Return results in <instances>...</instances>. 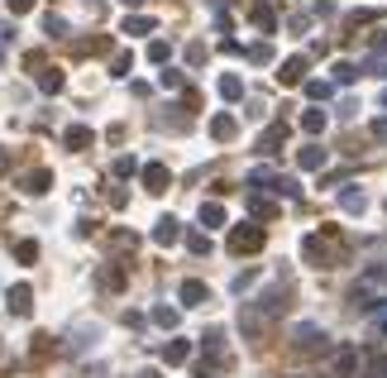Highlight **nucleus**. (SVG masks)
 I'll return each instance as SVG.
<instances>
[{"mask_svg":"<svg viewBox=\"0 0 387 378\" xmlns=\"http://www.w3.org/2000/svg\"><path fill=\"white\" fill-rule=\"evenodd\" d=\"M134 378H163V374H158V369H143V374H134Z\"/></svg>","mask_w":387,"mask_h":378,"instance_id":"44","label":"nucleus"},{"mask_svg":"<svg viewBox=\"0 0 387 378\" xmlns=\"http://www.w3.org/2000/svg\"><path fill=\"white\" fill-rule=\"evenodd\" d=\"M120 5H125V10H139V5H143V0H120Z\"/></svg>","mask_w":387,"mask_h":378,"instance_id":"45","label":"nucleus"},{"mask_svg":"<svg viewBox=\"0 0 387 378\" xmlns=\"http://www.w3.org/2000/svg\"><path fill=\"white\" fill-rule=\"evenodd\" d=\"M297 163H302L306 173H316V168H325V149L321 144H306V149H297Z\"/></svg>","mask_w":387,"mask_h":378,"instance_id":"13","label":"nucleus"},{"mask_svg":"<svg viewBox=\"0 0 387 378\" xmlns=\"http://www.w3.org/2000/svg\"><path fill=\"white\" fill-rule=\"evenodd\" d=\"M5 168H10V154H0V177H5Z\"/></svg>","mask_w":387,"mask_h":378,"instance_id":"46","label":"nucleus"},{"mask_svg":"<svg viewBox=\"0 0 387 378\" xmlns=\"http://www.w3.org/2000/svg\"><path fill=\"white\" fill-rule=\"evenodd\" d=\"M20 187H24L29 196H43V191L53 187V173H48V168H34V173H24V177H20Z\"/></svg>","mask_w":387,"mask_h":378,"instance_id":"6","label":"nucleus"},{"mask_svg":"<svg viewBox=\"0 0 387 378\" xmlns=\"http://www.w3.org/2000/svg\"><path fill=\"white\" fill-rule=\"evenodd\" d=\"M72 53L77 58H91V53H111V39L101 34V39H82V43H72Z\"/></svg>","mask_w":387,"mask_h":378,"instance_id":"18","label":"nucleus"},{"mask_svg":"<svg viewBox=\"0 0 387 378\" xmlns=\"http://www.w3.org/2000/svg\"><path fill=\"white\" fill-rule=\"evenodd\" d=\"M153 240H158V244H177V240H182V225H177L172 216H163L158 225H153Z\"/></svg>","mask_w":387,"mask_h":378,"instance_id":"15","label":"nucleus"},{"mask_svg":"<svg viewBox=\"0 0 387 378\" xmlns=\"http://www.w3.org/2000/svg\"><path fill=\"white\" fill-rule=\"evenodd\" d=\"M383 106H387V96H383Z\"/></svg>","mask_w":387,"mask_h":378,"instance_id":"47","label":"nucleus"},{"mask_svg":"<svg viewBox=\"0 0 387 378\" xmlns=\"http://www.w3.org/2000/svg\"><path fill=\"white\" fill-rule=\"evenodd\" d=\"M249 62H273V48H268V43H253V48H249Z\"/></svg>","mask_w":387,"mask_h":378,"instance_id":"37","label":"nucleus"},{"mask_svg":"<svg viewBox=\"0 0 387 378\" xmlns=\"http://www.w3.org/2000/svg\"><path fill=\"white\" fill-rule=\"evenodd\" d=\"M48 350H53V335H34V359H43Z\"/></svg>","mask_w":387,"mask_h":378,"instance_id":"39","label":"nucleus"},{"mask_svg":"<svg viewBox=\"0 0 387 378\" xmlns=\"http://www.w3.org/2000/svg\"><path fill=\"white\" fill-rule=\"evenodd\" d=\"M277 81H282V86H302L306 81V58H287L282 72H277Z\"/></svg>","mask_w":387,"mask_h":378,"instance_id":"8","label":"nucleus"},{"mask_svg":"<svg viewBox=\"0 0 387 378\" xmlns=\"http://www.w3.org/2000/svg\"><path fill=\"white\" fill-rule=\"evenodd\" d=\"M306 96H311V101H325V96H330V81H306Z\"/></svg>","mask_w":387,"mask_h":378,"instance_id":"31","label":"nucleus"},{"mask_svg":"<svg viewBox=\"0 0 387 378\" xmlns=\"http://www.w3.org/2000/svg\"><path fill=\"white\" fill-rule=\"evenodd\" d=\"M163 359L167 364H187V359H192V345H187V340H172V345L163 350Z\"/></svg>","mask_w":387,"mask_h":378,"instance_id":"21","label":"nucleus"},{"mask_svg":"<svg viewBox=\"0 0 387 378\" xmlns=\"http://www.w3.org/2000/svg\"><path fill=\"white\" fill-rule=\"evenodd\" d=\"M139 177H143V187L153 191V196H158V191H167V182H172V173H167L163 163H143V173H139Z\"/></svg>","mask_w":387,"mask_h":378,"instance_id":"4","label":"nucleus"},{"mask_svg":"<svg viewBox=\"0 0 387 378\" xmlns=\"http://www.w3.org/2000/svg\"><path fill=\"white\" fill-rule=\"evenodd\" d=\"M5 10L20 20V15H29V10H34V0H5Z\"/></svg>","mask_w":387,"mask_h":378,"instance_id":"40","label":"nucleus"},{"mask_svg":"<svg viewBox=\"0 0 387 378\" xmlns=\"http://www.w3.org/2000/svg\"><path fill=\"white\" fill-rule=\"evenodd\" d=\"M302 254L316 264V269H330V264H335V230H316V235H306Z\"/></svg>","mask_w":387,"mask_h":378,"instance_id":"1","label":"nucleus"},{"mask_svg":"<svg viewBox=\"0 0 387 378\" xmlns=\"http://www.w3.org/2000/svg\"><path fill=\"white\" fill-rule=\"evenodd\" d=\"M373 139H383L387 144V120H373Z\"/></svg>","mask_w":387,"mask_h":378,"instance_id":"43","label":"nucleus"},{"mask_svg":"<svg viewBox=\"0 0 387 378\" xmlns=\"http://www.w3.org/2000/svg\"><path fill=\"white\" fill-rule=\"evenodd\" d=\"M34 311V288L29 283H15L10 288V316H29Z\"/></svg>","mask_w":387,"mask_h":378,"instance_id":"5","label":"nucleus"},{"mask_svg":"<svg viewBox=\"0 0 387 378\" xmlns=\"http://www.w3.org/2000/svg\"><path fill=\"white\" fill-rule=\"evenodd\" d=\"M354 369H359V350H339L330 364V378H354Z\"/></svg>","mask_w":387,"mask_h":378,"instance_id":"11","label":"nucleus"},{"mask_svg":"<svg viewBox=\"0 0 387 378\" xmlns=\"http://www.w3.org/2000/svg\"><path fill=\"white\" fill-rule=\"evenodd\" d=\"M43 29H48L53 39H62V34H67V20H62V15H48V20H43Z\"/></svg>","mask_w":387,"mask_h":378,"instance_id":"33","label":"nucleus"},{"mask_svg":"<svg viewBox=\"0 0 387 378\" xmlns=\"http://www.w3.org/2000/svg\"><path fill=\"white\" fill-rule=\"evenodd\" d=\"M134 173H143L134 158H115V177H134Z\"/></svg>","mask_w":387,"mask_h":378,"instance_id":"32","label":"nucleus"},{"mask_svg":"<svg viewBox=\"0 0 387 378\" xmlns=\"http://www.w3.org/2000/svg\"><path fill=\"white\" fill-rule=\"evenodd\" d=\"M302 130H306V135H321V130H325V110H306Z\"/></svg>","mask_w":387,"mask_h":378,"instance_id":"24","label":"nucleus"},{"mask_svg":"<svg viewBox=\"0 0 387 378\" xmlns=\"http://www.w3.org/2000/svg\"><path fill=\"white\" fill-rule=\"evenodd\" d=\"M187 249H192V254H211V240H206V235H187Z\"/></svg>","mask_w":387,"mask_h":378,"instance_id":"34","label":"nucleus"},{"mask_svg":"<svg viewBox=\"0 0 387 378\" xmlns=\"http://www.w3.org/2000/svg\"><path fill=\"white\" fill-rule=\"evenodd\" d=\"M287 144V125H268L263 135H258V154H277Z\"/></svg>","mask_w":387,"mask_h":378,"instance_id":"9","label":"nucleus"},{"mask_svg":"<svg viewBox=\"0 0 387 378\" xmlns=\"http://www.w3.org/2000/svg\"><path fill=\"white\" fill-rule=\"evenodd\" d=\"M201 225H206V230H220L225 225V206L220 201H206V206H201Z\"/></svg>","mask_w":387,"mask_h":378,"instance_id":"19","label":"nucleus"},{"mask_svg":"<svg viewBox=\"0 0 387 378\" xmlns=\"http://www.w3.org/2000/svg\"><path fill=\"white\" fill-rule=\"evenodd\" d=\"M62 86H67V77H62L57 67H43V72H38V91H48V96H57Z\"/></svg>","mask_w":387,"mask_h":378,"instance_id":"17","label":"nucleus"},{"mask_svg":"<svg viewBox=\"0 0 387 378\" xmlns=\"http://www.w3.org/2000/svg\"><path fill=\"white\" fill-rule=\"evenodd\" d=\"M263 249V225H234L230 230V254H258Z\"/></svg>","mask_w":387,"mask_h":378,"instance_id":"2","label":"nucleus"},{"mask_svg":"<svg viewBox=\"0 0 387 378\" xmlns=\"http://www.w3.org/2000/svg\"><path fill=\"white\" fill-rule=\"evenodd\" d=\"M363 206H368V196H363L359 187H344V191H339V211H349V216H359Z\"/></svg>","mask_w":387,"mask_h":378,"instance_id":"16","label":"nucleus"},{"mask_svg":"<svg viewBox=\"0 0 387 378\" xmlns=\"http://www.w3.org/2000/svg\"><path fill=\"white\" fill-rule=\"evenodd\" d=\"M187 62L201 67V62H206V43H192V48H187Z\"/></svg>","mask_w":387,"mask_h":378,"instance_id":"41","label":"nucleus"},{"mask_svg":"<svg viewBox=\"0 0 387 378\" xmlns=\"http://www.w3.org/2000/svg\"><path fill=\"white\" fill-rule=\"evenodd\" d=\"M292 345H297V350H321V345H325V330H321V325H297V330H292Z\"/></svg>","mask_w":387,"mask_h":378,"instance_id":"3","label":"nucleus"},{"mask_svg":"<svg viewBox=\"0 0 387 378\" xmlns=\"http://www.w3.org/2000/svg\"><path fill=\"white\" fill-rule=\"evenodd\" d=\"M120 29H125V34H153V20H148V15H129Z\"/></svg>","mask_w":387,"mask_h":378,"instance_id":"25","label":"nucleus"},{"mask_svg":"<svg viewBox=\"0 0 387 378\" xmlns=\"http://www.w3.org/2000/svg\"><path fill=\"white\" fill-rule=\"evenodd\" d=\"M249 20H253V29H263V34H273V29H277V15H273V5H263V0H258V5L249 10Z\"/></svg>","mask_w":387,"mask_h":378,"instance_id":"12","label":"nucleus"},{"mask_svg":"<svg viewBox=\"0 0 387 378\" xmlns=\"http://www.w3.org/2000/svg\"><path fill=\"white\" fill-rule=\"evenodd\" d=\"M220 96H225V101H239V96H244V81L234 77V72H225V77H220Z\"/></svg>","mask_w":387,"mask_h":378,"instance_id":"20","label":"nucleus"},{"mask_svg":"<svg viewBox=\"0 0 387 378\" xmlns=\"http://www.w3.org/2000/svg\"><path fill=\"white\" fill-rule=\"evenodd\" d=\"M101 288H125V273H120V269H106V273H101Z\"/></svg>","mask_w":387,"mask_h":378,"instance_id":"36","label":"nucleus"},{"mask_svg":"<svg viewBox=\"0 0 387 378\" xmlns=\"http://www.w3.org/2000/svg\"><path fill=\"white\" fill-rule=\"evenodd\" d=\"M234 135H239V125H234V115H216V120H211V139H220V144H230Z\"/></svg>","mask_w":387,"mask_h":378,"instance_id":"14","label":"nucleus"},{"mask_svg":"<svg viewBox=\"0 0 387 378\" xmlns=\"http://www.w3.org/2000/svg\"><path fill=\"white\" fill-rule=\"evenodd\" d=\"M111 244H115V249H134V235H129V230H115V235H111Z\"/></svg>","mask_w":387,"mask_h":378,"instance_id":"38","label":"nucleus"},{"mask_svg":"<svg viewBox=\"0 0 387 378\" xmlns=\"http://www.w3.org/2000/svg\"><path fill=\"white\" fill-rule=\"evenodd\" d=\"M363 378H387V359H383V354H368V364H363Z\"/></svg>","mask_w":387,"mask_h":378,"instance_id":"26","label":"nucleus"},{"mask_svg":"<svg viewBox=\"0 0 387 378\" xmlns=\"http://www.w3.org/2000/svg\"><path fill=\"white\" fill-rule=\"evenodd\" d=\"M153 321L163 325V330H172L177 325V306H153Z\"/></svg>","mask_w":387,"mask_h":378,"instance_id":"30","label":"nucleus"},{"mask_svg":"<svg viewBox=\"0 0 387 378\" xmlns=\"http://www.w3.org/2000/svg\"><path fill=\"white\" fill-rule=\"evenodd\" d=\"M249 211L258 220H273L277 216V201H268V196H249Z\"/></svg>","mask_w":387,"mask_h":378,"instance_id":"22","label":"nucleus"},{"mask_svg":"<svg viewBox=\"0 0 387 378\" xmlns=\"http://www.w3.org/2000/svg\"><path fill=\"white\" fill-rule=\"evenodd\" d=\"M167 58H172V43L153 39V43H148V62H167Z\"/></svg>","mask_w":387,"mask_h":378,"instance_id":"29","label":"nucleus"},{"mask_svg":"<svg viewBox=\"0 0 387 378\" xmlns=\"http://www.w3.org/2000/svg\"><path fill=\"white\" fill-rule=\"evenodd\" d=\"M15 259H20V264H34V259H38V244H34V240H20V244H15Z\"/></svg>","mask_w":387,"mask_h":378,"instance_id":"28","label":"nucleus"},{"mask_svg":"<svg viewBox=\"0 0 387 378\" xmlns=\"http://www.w3.org/2000/svg\"><path fill=\"white\" fill-rule=\"evenodd\" d=\"M167 86V91H182V72H163V77H158Z\"/></svg>","mask_w":387,"mask_h":378,"instance_id":"42","label":"nucleus"},{"mask_svg":"<svg viewBox=\"0 0 387 378\" xmlns=\"http://www.w3.org/2000/svg\"><path fill=\"white\" fill-rule=\"evenodd\" d=\"M373 20H378L373 10H354V15H349V29H363V25H373Z\"/></svg>","mask_w":387,"mask_h":378,"instance_id":"35","label":"nucleus"},{"mask_svg":"<svg viewBox=\"0 0 387 378\" xmlns=\"http://www.w3.org/2000/svg\"><path fill=\"white\" fill-rule=\"evenodd\" d=\"M359 81V67L354 62H335V86H354Z\"/></svg>","mask_w":387,"mask_h":378,"instance_id":"23","label":"nucleus"},{"mask_svg":"<svg viewBox=\"0 0 387 378\" xmlns=\"http://www.w3.org/2000/svg\"><path fill=\"white\" fill-rule=\"evenodd\" d=\"M129 67H134V53H115V62H111V77H129Z\"/></svg>","mask_w":387,"mask_h":378,"instance_id":"27","label":"nucleus"},{"mask_svg":"<svg viewBox=\"0 0 387 378\" xmlns=\"http://www.w3.org/2000/svg\"><path fill=\"white\" fill-rule=\"evenodd\" d=\"M182 302H187V306H206V302H211V288H206L201 278H187V283H182Z\"/></svg>","mask_w":387,"mask_h":378,"instance_id":"10","label":"nucleus"},{"mask_svg":"<svg viewBox=\"0 0 387 378\" xmlns=\"http://www.w3.org/2000/svg\"><path fill=\"white\" fill-rule=\"evenodd\" d=\"M62 144H67L72 154H82V149H91V144H96V135H91L86 125H67V130H62Z\"/></svg>","mask_w":387,"mask_h":378,"instance_id":"7","label":"nucleus"}]
</instances>
